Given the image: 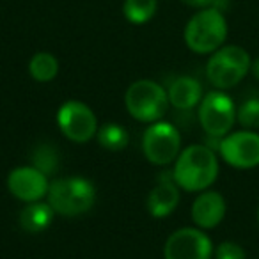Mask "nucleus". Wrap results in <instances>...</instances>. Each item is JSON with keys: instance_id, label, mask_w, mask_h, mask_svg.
<instances>
[{"instance_id": "obj_10", "label": "nucleus", "mask_w": 259, "mask_h": 259, "mask_svg": "<svg viewBox=\"0 0 259 259\" xmlns=\"http://www.w3.org/2000/svg\"><path fill=\"white\" fill-rule=\"evenodd\" d=\"M215 247L199 227L176 229L163 245V259H211Z\"/></svg>"}, {"instance_id": "obj_1", "label": "nucleus", "mask_w": 259, "mask_h": 259, "mask_svg": "<svg viewBox=\"0 0 259 259\" xmlns=\"http://www.w3.org/2000/svg\"><path fill=\"white\" fill-rule=\"evenodd\" d=\"M220 172L219 156L206 144H190L178 155L172 167V178L185 192L208 190Z\"/></svg>"}, {"instance_id": "obj_3", "label": "nucleus", "mask_w": 259, "mask_h": 259, "mask_svg": "<svg viewBox=\"0 0 259 259\" xmlns=\"http://www.w3.org/2000/svg\"><path fill=\"white\" fill-rule=\"evenodd\" d=\"M47 202L57 215L78 217L87 213L96 202V188L87 178L71 176L52 181Z\"/></svg>"}, {"instance_id": "obj_17", "label": "nucleus", "mask_w": 259, "mask_h": 259, "mask_svg": "<svg viewBox=\"0 0 259 259\" xmlns=\"http://www.w3.org/2000/svg\"><path fill=\"white\" fill-rule=\"evenodd\" d=\"M96 137L98 144L107 151H122L130 142L128 130L117 122H105L98 128Z\"/></svg>"}, {"instance_id": "obj_24", "label": "nucleus", "mask_w": 259, "mask_h": 259, "mask_svg": "<svg viewBox=\"0 0 259 259\" xmlns=\"http://www.w3.org/2000/svg\"><path fill=\"white\" fill-rule=\"evenodd\" d=\"M257 224H259V208H257Z\"/></svg>"}, {"instance_id": "obj_8", "label": "nucleus", "mask_w": 259, "mask_h": 259, "mask_svg": "<svg viewBox=\"0 0 259 259\" xmlns=\"http://www.w3.org/2000/svg\"><path fill=\"white\" fill-rule=\"evenodd\" d=\"M219 155L229 167L248 170L259 167V134L255 130L229 132L219 139Z\"/></svg>"}, {"instance_id": "obj_22", "label": "nucleus", "mask_w": 259, "mask_h": 259, "mask_svg": "<svg viewBox=\"0 0 259 259\" xmlns=\"http://www.w3.org/2000/svg\"><path fill=\"white\" fill-rule=\"evenodd\" d=\"M181 2H185V4L190 6V8H197V9L215 8V9H220V11H224V8H226V4H227V0H181Z\"/></svg>"}, {"instance_id": "obj_16", "label": "nucleus", "mask_w": 259, "mask_h": 259, "mask_svg": "<svg viewBox=\"0 0 259 259\" xmlns=\"http://www.w3.org/2000/svg\"><path fill=\"white\" fill-rule=\"evenodd\" d=\"M29 73L36 82H52L59 75V61L50 52H37L29 62Z\"/></svg>"}, {"instance_id": "obj_14", "label": "nucleus", "mask_w": 259, "mask_h": 259, "mask_svg": "<svg viewBox=\"0 0 259 259\" xmlns=\"http://www.w3.org/2000/svg\"><path fill=\"white\" fill-rule=\"evenodd\" d=\"M169 103L174 108H180V110H190L194 107H199L202 96V85L197 78H192V76H178L170 82L169 85Z\"/></svg>"}, {"instance_id": "obj_4", "label": "nucleus", "mask_w": 259, "mask_h": 259, "mask_svg": "<svg viewBox=\"0 0 259 259\" xmlns=\"http://www.w3.org/2000/svg\"><path fill=\"white\" fill-rule=\"evenodd\" d=\"M252 59L238 45H224L209 55L206 62V78L215 89L227 91L236 87L250 71Z\"/></svg>"}, {"instance_id": "obj_12", "label": "nucleus", "mask_w": 259, "mask_h": 259, "mask_svg": "<svg viewBox=\"0 0 259 259\" xmlns=\"http://www.w3.org/2000/svg\"><path fill=\"white\" fill-rule=\"evenodd\" d=\"M227 213V202L224 195L217 190H202L192 202V222L195 227L202 231L215 229L217 226L222 224Z\"/></svg>"}, {"instance_id": "obj_23", "label": "nucleus", "mask_w": 259, "mask_h": 259, "mask_svg": "<svg viewBox=\"0 0 259 259\" xmlns=\"http://www.w3.org/2000/svg\"><path fill=\"white\" fill-rule=\"evenodd\" d=\"M250 71H252V75H254L255 78L259 80V57H257V59H254V61H252Z\"/></svg>"}, {"instance_id": "obj_7", "label": "nucleus", "mask_w": 259, "mask_h": 259, "mask_svg": "<svg viewBox=\"0 0 259 259\" xmlns=\"http://www.w3.org/2000/svg\"><path fill=\"white\" fill-rule=\"evenodd\" d=\"M142 151L153 165H170L181 153L180 130L167 121H156L148 126L142 135Z\"/></svg>"}, {"instance_id": "obj_6", "label": "nucleus", "mask_w": 259, "mask_h": 259, "mask_svg": "<svg viewBox=\"0 0 259 259\" xmlns=\"http://www.w3.org/2000/svg\"><path fill=\"white\" fill-rule=\"evenodd\" d=\"M199 122L209 137L222 139L236 122V105L226 91H209L199 103Z\"/></svg>"}, {"instance_id": "obj_21", "label": "nucleus", "mask_w": 259, "mask_h": 259, "mask_svg": "<svg viewBox=\"0 0 259 259\" xmlns=\"http://www.w3.org/2000/svg\"><path fill=\"white\" fill-rule=\"evenodd\" d=\"M215 259H247L243 247L236 241H222L215 248Z\"/></svg>"}, {"instance_id": "obj_11", "label": "nucleus", "mask_w": 259, "mask_h": 259, "mask_svg": "<svg viewBox=\"0 0 259 259\" xmlns=\"http://www.w3.org/2000/svg\"><path fill=\"white\" fill-rule=\"evenodd\" d=\"M50 181L45 172L34 165H22L8 174V190L22 202L43 201L48 195Z\"/></svg>"}, {"instance_id": "obj_13", "label": "nucleus", "mask_w": 259, "mask_h": 259, "mask_svg": "<svg viewBox=\"0 0 259 259\" xmlns=\"http://www.w3.org/2000/svg\"><path fill=\"white\" fill-rule=\"evenodd\" d=\"M181 188L172 178V170L170 172H162L158 178L156 187L149 192L148 195V211L155 219H165L169 217L174 209L180 204V194Z\"/></svg>"}, {"instance_id": "obj_18", "label": "nucleus", "mask_w": 259, "mask_h": 259, "mask_svg": "<svg viewBox=\"0 0 259 259\" xmlns=\"http://www.w3.org/2000/svg\"><path fill=\"white\" fill-rule=\"evenodd\" d=\"M158 2L156 0H124L122 15L134 25H142L155 16Z\"/></svg>"}, {"instance_id": "obj_15", "label": "nucleus", "mask_w": 259, "mask_h": 259, "mask_svg": "<svg viewBox=\"0 0 259 259\" xmlns=\"http://www.w3.org/2000/svg\"><path fill=\"white\" fill-rule=\"evenodd\" d=\"M54 208L48 202L36 201V202H27L20 211V226L25 233L30 234H39L47 231L54 222Z\"/></svg>"}, {"instance_id": "obj_9", "label": "nucleus", "mask_w": 259, "mask_h": 259, "mask_svg": "<svg viewBox=\"0 0 259 259\" xmlns=\"http://www.w3.org/2000/svg\"><path fill=\"white\" fill-rule=\"evenodd\" d=\"M57 124L66 139L76 144L89 142L98 134V119L89 105L78 100H69L57 110Z\"/></svg>"}, {"instance_id": "obj_19", "label": "nucleus", "mask_w": 259, "mask_h": 259, "mask_svg": "<svg viewBox=\"0 0 259 259\" xmlns=\"http://www.w3.org/2000/svg\"><path fill=\"white\" fill-rule=\"evenodd\" d=\"M236 121L245 130L259 128V98H247L240 107L236 108Z\"/></svg>"}, {"instance_id": "obj_5", "label": "nucleus", "mask_w": 259, "mask_h": 259, "mask_svg": "<svg viewBox=\"0 0 259 259\" xmlns=\"http://www.w3.org/2000/svg\"><path fill=\"white\" fill-rule=\"evenodd\" d=\"M126 110L139 122H156L169 110V94L155 80L142 78L134 82L124 94Z\"/></svg>"}, {"instance_id": "obj_2", "label": "nucleus", "mask_w": 259, "mask_h": 259, "mask_svg": "<svg viewBox=\"0 0 259 259\" xmlns=\"http://www.w3.org/2000/svg\"><path fill=\"white\" fill-rule=\"evenodd\" d=\"M227 20L215 8L199 9L185 27V43L194 54L211 55L227 39Z\"/></svg>"}, {"instance_id": "obj_20", "label": "nucleus", "mask_w": 259, "mask_h": 259, "mask_svg": "<svg viewBox=\"0 0 259 259\" xmlns=\"http://www.w3.org/2000/svg\"><path fill=\"white\" fill-rule=\"evenodd\" d=\"M57 162L59 155L52 146H39V148H36V151L32 155V165L37 167L47 176H50L57 169Z\"/></svg>"}]
</instances>
